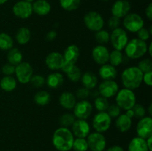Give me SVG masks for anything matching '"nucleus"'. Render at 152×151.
<instances>
[{
    "mask_svg": "<svg viewBox=\"0 0 152 151\" xmlns=\"http://www.w3.org/2000/svg\"><path fill=\"white\" fill-rule=\"evenodd\" d=\"M74 136L67 127L56 129L52 136V144L58 151H69L72 149Z\"/></svg>",
    "mask_w": 152,
    "mask_h": 151,
    "instance_id": "nucleus-1",
    "label": "nucleus"
},
{
    "mask_svg": "<svg viewBox=\"0 0 152 151\" xmlns=\"http://www.w3.org/2000/svg\"><path fill=\"white\" fill-rule=\"evenodd\" d=\"M142 71L137 66L126 68L121 74V81L124 88L134 90L140 87L142 83Z\"/></svg>",
    "mask_w": 152,
    "mask_h": 151,
    "instance_id": "nucleus-2",
    "label": "nucleus"
},
{
    "mask_svg": "<svg viewBox=\"0 0 152 151\" xmlns=\"http://www.w3.org/2000/svg\"><path fill=\"white\" fill-rule=\"evenodd\" d=\"M148 44L146 41L135 38L129 40L124 50L126 57L130 59H138L146 54Z\"/></svg>",
    "mask_w": 152,
    "mask_h": 151,
    "instance_id": "nucleus-3",
    "label": "nucleus"
},
{
    "mask_svg": "<svg viewBox=\"0 0 152 151\" xmlns=\"http://www.w3.org/2000/svg\"><path fill=\"white\" fill-rule=\"evenodd\" d=\"M116 104L124 110L132 109L137 103L136 95L133 90L123 88L116 94Z\"/></svg>",
    "mask_w": 152,
    "mask_h": 151,
    "instance_id": "nucleus-4",
    "label": "nucleus"
},
{
    "mask_svg": "<svg viewBox=\"0 0 152 151\" xmlns=\"http://www.w3.org/2000/svg\"><path fill=\"white\" fill-rule=\"evenodd\" d=\"M129 41V36L127 32L123 28H116L115 30H113L111 33L110 34L109 41H111V45L115 50H120V51L124 50Z\"/></svg>",
    "mask_w": 152,
    "mask_h": 151,
    "instance_id": "nucleus-5",
    "label": "nucleus"
},
{
    "mask_svg": "<svg viewBox=\"0 0 152 151\" xmlns=\"http://www.w3.org/2000/svg\"><path fill=\"white\" fill-rule=\"evenodd\" d=\"M84 24L90 30L96 32L102 30L104 27V19L100 13L96 11H89L83 18Z\"/></svg>",
    "mask_w": 152,
    "mask_h": 151,
    "instance_id": "nucleus-6",
    "label": "nucleus"
},
{
    "mask_svg": "<svg viewBox=\"0 0 152 151\" xmlns=\"http://www.w3.org/2000/svg\"><path fill=\"white\" fill-rule=\"evenodd\" d=\"M123 27L127 31L137 33L144 27V20L142 16L135 13H129L123 18Z\"/></svg>",
    "mask_w": 152,
    "mask_h": 151,
    "instance_id": "nucleus-7",
    "label": "nucleus"
},
{
    "mask_svg": "<svg viewBox=\"0 0 152 151\" xmlns=\"http://www.w3.org/2000/svg\"><path fill=\"white\" fill-rule=\"evenodd\" d=\"M14 74L16 75V81L21 84H28L34 75V69L30 63L22 62L15 68Z\"/></svg>",
    "mask_w": 152,
    "mask_h": 151,
    "instance_id": "nucleus-8",
    "label": "nucleus"
},
{
    "mask_svg": "<svg viewBox=\"0 0 152 151\" xmlns=\"http://www.w3.org/2000/svg\"><path fill=\"white\" fill-rule=\"evenodd\" d=\"M111 125V118L107 112H98L94 116L92 120V126L95 131L98 133H105L109 130Z\"/></svg>",
    "mask_w": 152,
    "mask_h": 151,
    "instance_id": "nucleus-9",
    "label": "nucleus"
},
{
    "mask_svg": "<svg viewBox=\"0 0 152 151\" xmlns=\"http://www.w3.org/2000/svg\"><path fill=\"white\" fill-rule=\"evenodd\" d=\"M86 140L88 149L91 151H103L106 147V139L101 133L95 131L89 133Z\"/></svg>",
    "mask_w": 152,
    "mask_h": 151,
    "instance_id": "nucleus-10",
    "label": "nucleus"
},
{
    "mask_svg": "<svg viewBox=\"0 0 152 151\" xmlns=\"http://www.w3.org/2000/svg\"><path fill=\"white\" fill-rule=\"evenodd\" d=\"M93 111V106L88 100H80L77 102L73 108V114L76 118L86 120L91 115Z\"/></svg>",
    "mask_w": 152,
    "mask_h": 151,
    "instance_id": "nucleus-11",
    "label": "nucleus"
},
{
    "mask_svg": "<svg viewBox=\"0 0 152 151\" xmlns=\"http://www.w3.org/2000/svg\"><path fill=\"white\" fill-rule=\"evenodd\" d=\"M137 134L138 137L146 139L152 136V118L151 116H144L140 118L137 124Z\"/></svg>",
    "mask_w": 152,
    "mask_h": 151,
    "instance_id": "nucleus-12",
    "label": "nucleus"
},
{
    "mask_svg": "<svg viewBox=\"0 0 152 151\" xmlns=\"http://www.w3.org/2000/svg\"><path fill=\"white\" fill-rule=\"evenodd\" d=\"M119 91V85L114 80H105L99 84L98 92L99 96L106 99L116 96Z\"/></svg>",
    "mask_w": 152,
    "mask_h": 151,
    "instance_id": "nucleus-13",
    "label": "nucleus"
},
{
    "mask_svg": "<svg viewBox=\"0 0 152 151\" xmlns=\"http://www.w3.org/2000/svg\"><path fill=\"white\" fill-rule=\"evenodd\" d=\"M13 13L15 16L19 19H28L33 13L32 3L24 0L17 1L13 6Z\"/></svg>",
    "mask_w": 152,
    "mask_h": 151,
    "instance_id": "nucleus-14",
    "label": "nucleus"
},
{
    "mask_svg": "<svg viewBox=\"0 0 152 151\" xmlns=\"http://www.w3.org/2000/svg\"><path fill=\"white\" fill-rule=\"evenodd\" d=\"M91 127L85 119H76L71 126V132L76 138H87L90 133Z\"/></svg>",
    "mask_w": 152,
    "mask_h": 151,
    "instance_id": "nucleus-15",
    "label": "nucleus"
},
{
    "mask_svg": "<svg viewBox=\"0 0 152 151\" xmlns=\"http://www.w3.org/2000/svg\"><path fill=\"white\" fill-rule=\"evenodd\" d=\"M131 4L127 0H117L112 4L111 8L112 16L119 19H123L130 13Z\"/></svg>",
    "mask_w": 152,
    "mask_h": 151,
    "instance_id": "nucleus-16",
    "label": "nucleus"
},
{
    "mask_svg": "<svg viewBox=\"0 0 152 151\" xmlns=\"http://www.w3.org/2000/svg\"><path fill=\"white\" fill-rule=\"evenodd\" d=\"M109 53V50L105 45L99 44L92 50L91 57L97 65H102L108 62Z\"/></svg>",
    "mask_w": 152,
    "mask_h": 151,
    "instance_id": "nucleus-17",
    "label": "nucleus"
},
{
    "mask_svg": "<svg viewBox=\"0 0 152 151\" xmlns=\"http://www.w3.org/2000/svg\"><path fill=\"white\" fill-rule=\"evenodd\" d=\"M45 65L51 70H60L64 64V58L62 53L59 52H51L45 58Z\"/></svg>",
    "mask_w": 152,
    "mask_h": 151,
    "instance_id": "nucleus-18",
    "label": "nucleus"
},
{
    "mask_svg": "<svg viewBox=\"0 0 152 151\" xmlns=\"http://www.w3.org/2000/svg\"><path fill=\"white\" fill-rule=\"evenodd\" d=\"M80 48L76 44H71L65 49L62 56L65 62L75 65L80 57Z\"/></svg>",
    "mask_w": 152,
    "mask_h": 151,
    "instance_id": "nucleus-19",
    "label": "nucleus"
},
{
    "mask_svg": "<svg viewBox=\"0 0 152 151\" xmlns=\"http://www.w3.org/2000/svg\"><path fill=\"white\" fill-rule=\"evenodd\" d=\"M59 105L62 107L66 110H73L77 103V98L75 95L69 91L63 92L59 99Z\"/></svg>",
    "mask_w": 152,
    "mask_h": 151,
    "instance_id": "nucleus-20",
    "label": "nucleus"
},
{
    "mask_svg": "<svg viewBox=\"0 0 152 151\" xmlns=\"http://www.w3.org/2000/svg\"><path fill=\"white\" fill-rule=\"evenodd\" d=\"M33 13L43 16L48 14L51 10V5L47 0H36L32 3Z\"/></svg>",
    "mask_w": 152,
    "mask_h": 151,
    "instance_id": "nucleus-21",
    "label": "nucleus"
},
{
    "mask_svg": "<svg viewBox=\"0 0 152 151\" xmlns=\"http://www.w3.org/2000/svg\"><path fill=\"white\" fill-rule=\"evenodd\" d=\"M99 76L103 81L105 80H114L117 76V70L116 67L110 64H105L101 65L99 69Z\"/></svg>",
    "mask_w": 152,
    "mask_h": 151,
    "instance_id": "nucleus-22",
    "label": "nucleus"
},
{
    "mask_svg": "<svg viewBox=\"0 0 152 151\" xmlns=\"http://www.w3.org/2000/svg\"><path fill=\"white\" fill-rule=\"evenodd\" d=\"M115 126L120 133H126L129 131L132 126V118L126 115V113L120 114L115 121Z\"/></svg>",
    "mask_w": 152,
    "mask_h": 151,
    "instance_id": "nucleus-23",
    "label": "nucleus"
},
{
    "mask_svg": "<svg viewBox=\"0 0 152 151\" xmlns=\"http://www.w3.org/2000/svg\"><path fill=\"white\" fill-rule=\"evenodd\" d=\"M48 87L51 89H57L60 87L64 83V77L59 72H53L49 74L45 79Z\"/></svg>",
    "mask_w": 152,
    "mask_h": 151,
    "instance_id": "nucleus-24",
    "label": "nucleus"
},
{
    "mask_svg": "<svg viewBox=\"0 0 152 151\" xmlns=\"http://www.w3.org/2000/svg\"><path fill=\"white\" fill-rule=\"evenodd\" d=\"M80 80H81L83 87L90 90L94 89L98 84L97 76L90 71H88L83 74Z\"/></svg>",
    "mask_w": 152,
    "mask_h": 151,
    "instance_id": "nucleus-25",
    "label": "nucleus"
},
{
    "mask_svg": "<svg viewBox=\"0 0 152 151\" xmlns=\"http://www.w3.org/2000/svg\"><path fill=\"white\" fill-rule=\"evenodd\" d=\"M128 151H149L145 139L140 137L133 138L128 146Z\"/></svg>",
    "mask_w": 152,
    "mask_h": 151,
    "instance_id": "nucleus-26",
    "label": "nucleus"
},
{
    "mask_svg": "<svg viewBox=\"0 0 152 151\" xmlns=\"http://www.w3.org/2000/svg\"><path fill=\"white\" fill-rule=\"evenodd\" d=\"M31 33L29 28L26 27H22L19 28L15 34V38L19 44H26L31 40Z\"/></svg>",
    "mask_w": 152,
    "mask_h": 151,
    "instance_id": "nucleus-27",
    "label": "nucleus"
},
{
    "mask_svg": "<svg viewBox=\"0 0 152 151\" xmlns=\"http://www.w3.org/2000/svg\"><path fill=\"white\" fill-rule=\"evenodd\" d=\"M17 81L13 76H4L0 81V87L5 92H11L16 89Z\"/></svg>",
    "mask_w": 152,
    "mask_h": 151,
    "instance_id": "nucleus-28",
    "label": "nucleus"
},
{
    "mask_svg": "<svg viewBox=\"0 0 152 151\" xmlns=\"http://www.w3.org/2000/svg\"><path fill=\"white\" fill-rule=\"evenodd\" d=\"M22 59H23V55H22V52L18 48L13 47L7 52V62H8V63L11 64L14 66H16L19 63H21L22 62Z\"/></svg>",
    "mask_w": 152,
    "mask_h": 151,
    "instance_id": "nucleus-29",
    "label": "nucleus"
},
{
    "mask_svg": "<svg viewBox=\"0 0 152 151\" xmlns=\"http://www.w3.org/2000/svg\"><path fill=\"white\" fill-rule=\"evenodd\" d=\"M34 101L37 105L45 106L50 101V93L45 90H39L34 95Z\"/></svg>",
    "mask_w": 152,
    "mask_h": 151,
    "instance_id": "nucleus-30",
    "label": "nucleus"
},
{
    "mask_svg": "<svg viewBox=\"0 0 152 151\" xmlns=\"http://www.w3.org/2000/svg\"><path fill=\"white\" fill-rule=\"evenodd\" d=\"M14 41L13 38L6 33H0V49L9 50L13 47Z\"/></svg>",
    "mask_w": 152,
    "mask_h": 151,
    "instance_id": "nucleus-31",
    "label": "nucleus"
},
{
    "mask_svg": "<svg viewBox=\"0 0 152 151\" xmlns=\"http://www.w3.org/2000/svg\"><path fill=\"white\" fill-rule=\"evenodd\" d=\"M124 61V56H123L122 51L118 50H113L109 53V59L108 62L110 65L114 67H117L121 65Z\"/></svg>",
    "mask_w": 152,
    "mask_h": 151,
    "instance_id": "nucleus-32",
    "label": "nucleus"
},
{
    "mask_svg": "<svg viewBox=\"0 0 152 151\" xmlns=\"http://www.w3.org/2000/svg\"><path fill=\"white\" fill-rule=\"evenodd\" d=\"M81 4V0H59L61 7L66 11L77 10Z\"/></svg>",
    "mask_w": 152,
    "mask_h": 151,
    "instance_id": "nucleus-33",
    "label": "nucleus"
},
{
    "mask_svg": "<svg viewBox=\"0 0 152 151\" xmlns=\"http://www.w3.org/2000/svg\"><path fill=\"white\" fill-rule=\"evenodd\" d=\"M72 149L74 151H87L88 150V142L86 138L74 139Z\"/></svg>",
    "mask_w": 152,
    "mask_h": 151,
    "instance_id": "nucleus-34",
    "label": "nucleus"
},
{
    "mask_svg": "<svg viewBox=\"0 0 152 151\" xmlns=\"http://www.w3.org/2000/svg\"><path fill=\"white\" fill-rule=\"evenodd\" d=\"M108 106H109V102L106 98L99 96L94 99V107L98 112L106 111Z\"/></svg>",
    "mask_w": 152,
    "mask_h": 151,
    "instance_id": "nucleus-35",
    "label": "nucleus"
},
{
    "mask_svg": "<svg viewBox=\"0 0 152 151\" xmlns=\"http://www.w3.org/2000/svg\"><path fill=\"white\" fill-rule=\"evenodd\" d=\"M76 118L74 114L67 113L61 115V117L59 118V124H60L61 127L68 128L69 127L72 126L73 123L74 122Z\"/></svg>",
    "mask_w": 152,
    "mask_h": 151,
    "instance_id": "nucleus-36",
    "label": "nucleus"
},
{
    "mask_svg": "<svg viewBox=\"0 0 152 151\" xmlns=\"http://www.w3.org/2000/svg\"><path fill=\"white\" fill-rule=\"evenodd\" d=\"M95 39L99 44L104 45L105 44L109 42L110 41V33L105 30H100L99 31L95 32Z\"/></svg>",
    "mask_w": 152,
    "mask_h": 151,
    "instance_id": "nucleus-37",
    "label": "nucleus"
},
{
    "mask_svg": "<svg viewBox=\"0 0 152 151\" xmlns=\"http://www.w3.org/2000/svg\"><path fill=\"white\" fill-rule=\"evenodd\" d=\"M66 75L71 81H72V82H78L81 79V76L83 74H82V71L80 68L76 66V65H74L72 69Z\"/></svg>",
    "mask_w": 152,
    "mask_h": 151,
    "instance_id": "nucleus-38",
    "label": "nucleus"
},
{
    "mask_svg": "<svg viewBox=\"0 0 152 151\" xmlns=\"http://www.w3.org/2000/svg\"><path fill=\"white\" fill-rule=\"evenodd\" d=\"M29 83H31V85L35 88H39L42 87L45 84V78L42 75H33L30 80Z\"/></svg>",
    "mask_w": 152,
    "mask_h": 151,
    "instance_id": "nucleus-39",
    "label": "nucleus"
},
{
    "mask_svg": "<svg viewBox=\"0 0 152 151\" xmlns=\"http://www.w3.org/2000/svg\"><path fill=\"white\" fill-rule=\"evenodd\" d=\"M137 67L142 71V73L151 72L152 71V61L150 59H143L138 63Z\"/></svg>",
    "mask_w": 152,
    "mask_h": 151,
    "instance_id": "nucleus-40",
    "label": "nucleus"
},
{
    "mask_svg": "<svg viewBox=\"0 0 152 151\" xmlns=\"http://www.w3.org/2000/svg\"><path fill=\"white\" fill-rule=\"evenodd\" d=\"M106 112L111 118H117L120 115L121 108L117 104H112V105H109Z\"/></svg>",
    "mask_w": 152,
    "mask_h": 151,
    "instance_id": "nucleus-41",
    "label": "nucleus"
},
{
    "mask_svg": "<svg viewBox=\"0 0 152 151\" xmlns=\"http://www.w3.org/2000/svg\"><path fill=\"white\" fill-rule=\"evenodd\" d=\"M132 110L134 113V116L137 118H141L145 116L146 114V110L142 106L141 104H135L134 106L132 107Z\"/></svg>",
    "mask_w": 152,
    "mask_h": 151,
    "instance_id": "nucleus-42",
    "label": "nucleus"
},
{
    "mask_svg": "<svg viewBox=\"0 0 152 151\" xmlns=\"http://www.w3.org/2000/svg\"><path fill=\"white\" fill-rule=\"evenodd\" d=\"M75 96L77 99H80V100H86V99H88L90 96V90L84 87H80L76 91Z\"/></svg>",
    "mask_w": 152,
    "mask_h": 151,
    "instance_id": "nucleus-43",
    "label": "nucleus"
},
{
    "mask_svg": "<svg viewBox=\"0 0 152 151\" xmlns=\"http://www.w3.org/2000/svg\"><path fill=\"white\" fill-rule=\"evenodd\" d=\"M137 33V38L144 41H146L147 40L149 39L150 36H151V33L148 31V28H145L144 27L141 28L140 30H138Z\"/></svg>",
    "mask_w": 152,
    "mask_h": 151,
    "instance_id": "nucleus-44",
    "label": "nucleus"
},
{
    "mask_svg": "<svg viewBox=\"0 0 152 151\" xmlns=\"http://www.w3.org/2000/svg\"><path fill=\"white\" fill-rule=\"evenodd\" d=\"M15 68L16 66L7 62L2 66L1 72L4 76H12L15 73Z\"/></svg>",
    "mask_w": 152,
    "mask_h": 151,
    "instance_id": "nucleus-45",
    "label": "nucleus"
},
{
    "mask_svg": "<svg viewBox=\"0 0 152 151\" xmlns=\"http://www.w3.org/2000/svg\"><path fill=\"white\" fill-rule=\"evenodd\" d=\"M120 19L112 16L108 21V27L110 30H113L116 28H120Z\"/></svg>",
    "mask_w": 152,
    "mask_h": 151,
    "instance_id": "nucleus-46",
    "label": "nucleus"
},
{
    "mask_svg": "<svg viewBox=\"0 0 152 151\" xmlns=\"http://www.w3.org/2000/svg\"><path fill=\"white\" fill-rule=\"evenodd\" d=\"M151 77L152 71H151V72L145 73H143V76H142V82L145 83V84H146L147 86H148V87H151L152 84Z\"/></svg>",
    "mask_w": 152,
    "mask_h": 151,
    "instance_id": "nucleus-47",
    "label": "nucleus"
},
{
    "mask_svg": "<svg viewBox=\"0 0 152 151\" xmlns=\"http://www.w3.org/2000/svg\"><path fill=\"white\" fill-rule=\"evenodd\" d=\"M74 65H73V64L69 63V62H64V64L62 65V68H61L60 70L62 71V72L67 74L70 70H71V69H72V68L74 67Z\"/></svg>",
    "mask_w": 152,
    "mask_h": 151,
    "instance_id": "nucleus-48",
    "label": "nucleus"
},
{
    "mask_svg": "<svg viewBox=\"0 0 152 151\" xmlns=\"http://www.w3.org/2000/svg\"><path fill=\"white\" fill-rule=\"evenodd\" d=\"M57 36V33L55 30H50L45 36V39L48 41H52Z\"/></svg>",
    "mask_w": 152,
    "mask_h": 151,
    "instance_id": "nucleus-49",
    "label": "nucleus"
},
{
    "mask_svg": "<svg viewBox=\"0 0 152 151\" xmlns=\"http://www.w3.org/2000/svg\"><path fill=\"white\" fill-rule=\"evenodd\" d=\"M145 16L148 18V20H152V3H149L148 5L145 8Z\"/></svg>",
    "mask_w": 152,
    "mask_h": 151,
    "instance_id": "nucleus-50",
    "label": "nucleus"
},
{
    "mask_svg": "<svg viewBox=\"0 0 152 151\" xmlns=\"http://www.w3.org/2000/svg\"><path fill=\"white\" fill-rule=\"evenodd\" d=\"M106 151H124V149L120 145H114L110 147Z\"/></svg>",
    "mask_w": 152,
    "mask_h": 151,
    "instance_id": "nucleus-51",
    "label": "nucleus"
},
{
    "mask_svg": "<svg viewBox=\"0 0 152 151\" xmlns=\"http://www.w3.org/2000/svg\"><path fill=\"white\" fill-rule=\"evenodd\" d=\"M99 96V92H98V90H94V89H93V90H90V96L91 97H93L94 98V99H96V97H98V96Z\"/></svg>",
    "mask_w": 152,
    "mask_h": 151,
    "instance_id": "nucleus-52",
    "label": "nucleus"
},
{
    "mask_svg": "<svg viewBox=\"0 0 152 151\" xmlns=\"http://www.w3.org/2000/svg\"><path fill=\"white\" fill-rule=\"evenodd\" d=\"M145 141H146V144H147V146H148V150L152 151V147H151L152 136H150V137H148V139H145Z\"/></svg>",
    "mask_w": 152,
    "mask_h": 151,
    "instance_id": "nucleus-53",
    "label": "nucleus"
},
{
    "mask_svg": "<svg viewBox=\"0 0 152 151\" xmlns=\"http://www.w3.org/2000/svg\"><path fill=\"white\" fill-rule=\"evenodd\" d=\"M126 115H127L128 116L130 117L131 118H132L133 117H134V111L132 109H129V110H126Z\"/></svg>",
    "mask_w": 152,
    "mask_h": 151,
    "instance_id": "nucleus-54",
    "label": "nucleus"
},
{
    "mask_svg": "<svg viewBox=\"0 0 152 151\" xmlns=\"http://www.w3.org/2000/svg\"><path fill=\"white\" fill-rule=\"evenodd\" d=\"M151 46H152V43H150L149 44H148V49H147V52H148V53H149V56H152Z\"/></svg>",
    "mask_w": 152,
    "mask_h": 151,
    "instance_id": "nucleus-55",
    "label": "nucleus"
},
{
    "mask_svg": "<svg viewBox=\"0 0 152 151\" xmlns=\"http://www.w3.org/2000/svg\"><path fill=\"white\" fill-rule=\"evenodd\" d=\"M148 112L149 113V116H151L152 115V104L151 103L149 105V107H148Z\"/></svg>",
    "mask_w": 152,
    "mask_h": 151,
    "instance_id": "nucleus-56",
    "label": "nucleus"
},
{
    "mask_svg": "<svg viewBox=\"0 0 152 151\" xmlns=\"http://www.w3.org/2000/svg\"><path fill=\"white\" fill-rule=\"evenodd\" d=\"M7 1H8V0H0V5H1V4H4V3L7 2Z\"/></svg>",
    "mask_w": 152,
    "mask_h": 151,
    "instance_id": "nucleus-57",
    "label": "nucleus"
},
{
    "mask_svg": "<svg viewBox=\"0 0 152 151\" xmlns=\"http://www.w3.org/2000/svg\"><path fill=\"white\" fill-rule=\"evenodd\" d=\"M24 1H28V2H30V3H32V2H34V1H35V0H24Z\"/></svg>",
    "mask_w": 152,
    "mask_h": 151,
    "instance_id": "nucleus-58",
    "label": "nucleus"
},
{
    "mask_svg": "<svg viewBox=\"0 0 152 151\" xmlns=\"http://www.w3.org/2000/svg\"><path fill=\"white\" fill-rule=\"evenodd\" d=\"M102 1H109V0H102Z\"/></svg>",
    "mask_w": 152,
    "mask_h": 151,
    "instance_id": "nucleus-59",
    "label": "nucleus"
}]
</instances>
